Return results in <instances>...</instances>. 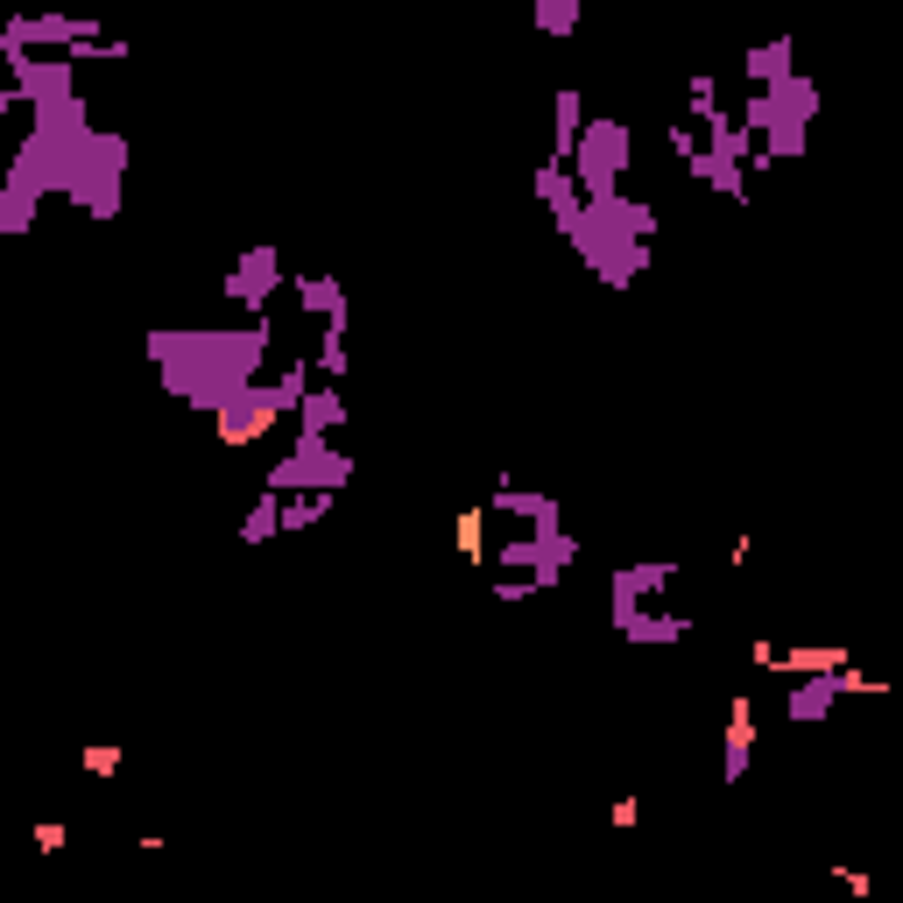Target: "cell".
<instances>
[{"mask_svg": "<svg viewBox=\"0 0 903 903\" xmlns=\"http://www.w3.org/2000/svg\"><path fill=\"white\" fill-rule=\"evenodd\" d=\"M148 353L163 360L170 396L198 402V410H234V402L255 389V360L268 353V325H247V332H156Z\"/></svg>", "mask_w": 903, "mask_h": 903, "instance_id": "6da1fadb", "label": "cell"}, {"mask_svg": "<svg viewBox=\"0 0 903 903\" xmlns=\"http://www.w3.org/2000/svg\"><path fill=\"white\" fill-rule=\"evenodd\" d=\"M628 148H636V127H628V121H614V113L586 121V142H579V156H572V177H579L586 205L622 198L614 184H622V170H628Z\"/></svg>", "mask_w": 903, "mask_h": 903, "instance_id": "7a4b0ae2", "label": "cell"}, {"mask_svg": "<svg viewBox=\"0 0 903 903\" xmlns=\"http://www.w3.org/2000/svg\"><path fill=\"white\" fill-rule=\"evenodd\" d=\"M572 558H579V536H565V530H536V536H515V544H502V565H530L523 579H536V593L558 586Z\"/></svg>", "mask_w": 903, "mask_h": 903, "instance_id": "3957f363", "label": "cell"}, {"mask_svg": "<svg viewBox=\"0 0 903 903\" xmlns=\"http://www.w3.org/2000/svg\"><path fill=\"white\" fill-rule=\"evenodd\" d=\"M664 579H670V565H622V572H614V628H622V636H636V628L649 622V614H657V607H643L649 601V593H664Z\"/></svg>", "mask_w": 903, "mask_h": 903, "instance_id": "277c9868", "label": "cell"}, {"mask_svg": "<svg viewBox=\"0 0 903 903\" xmlns=\"http://www.w3.org/2000/svg\"><path fill=\"white\" fill-rule=\"evenodd\" d=\"M536 191H544V205H551V226H558L565 240H579L586 234V191H579V177L551 156L544 170H536Z\"/></svg>", "mask_w": 903, "mask_h": 903, "instance_id": "5b68a950", "label": "cell"}, {"mask_svg": "<svg viewBox=\"0 0 903 903\" xmlns=\"http://www.w3.org/2000/svg\"><path fill=\"white\" fill-rule=\"evenodd\" d=\"M276 283H283V255H276V247H247V255L226 268V297H234V304H255V311L268 304Z\"/></svg>", "mask_w": 903, "mask_h": 903, "instance_id": "8992f818", "label": "cell"}, {"mask_svg": "<svg viewBox=\"0 0 903 903\" xmlns=\"http://www.w3.org/2000/svg\"><path fill=\"white\" fill-rule=\"evenodd\" d=\"M748 762H756V699L735 691V706H727V741H720V777H727V791L748 777Z\"/></svg>", "mask_w": 903, "mask_h": 903, "instance_id": "52a82bcc", "label": "cell"}, {"mask_svg": "<svg viewBox=\"0 0 903 903\" xmlns=\"http://www.w3.org/2000/svg\"><path fill=\"white\" fill-rule=\"evenodd\" d=\"M777 670L783 678H833V670H848V649L840 643H791V649H777Z\"/></svg>", "mask_w": 903, "mask_h": 903, "instance_id": "ba28073f", "label": "cell"}, {"mask_svg": "<svg viewBox=\"0 0 903 903\" xmlns=\"http://www.w3.org/2000/svg\"><path fill=\"white\" fill-rule=\"evenodd\" d=\"M551 113H558V121H551V156L572 163V156H579V142H586V92L565 85L558 100H551Z\"/></svg>", "mask_w": 903, "mask_h": 903, "instance_id": "9c48e42d", "label": "cell"}, {"mask_svg": "<svg viewBox=\"0 0 903 903\" xmlns=\"http://www.w3.org/2000/svg\"><path fill=\"white\" fill-rule=\"evenodd\" d=\"M488 509L494 515H523V523H536V530H558V502H551V494H530V488H509V473L494 480Z\"/></svg>", "mask_w": 903, "mask_h": 903, "instance_id": "30bf717a", "label": "cell"}, {"mask_svg": "<svg viewBox=\"0 0 903 903\" xmlns=\"http://www.w3.org/2000/svg\"><path fill=\"white\" fill-rule=\"evenodd\" d=\"M339 424H346V396L339 389H311L304 396V438H311V445H332Z\"/></svg>", "mask_w": 903, "mask_h": 903, "instance_id": "8fae6325", "label": "cell"}, {"mask_svg": "<svg viewBox=\"0 0 903 903\" xmlns=\"http://www.w3.org/2000/svg\"><path fill=\"white\" fill-rule=\"evenodd\" d=\"M685 106H691V121H699L706 134H714V127H727V113H720V79H714V71H691Z\"/></svg>", "mask_w": 903, "mask_h": 903, "instance_id": "7c38bea8", "label": "cell"}, {"mask_svg": "<svg viewBox=\"0 0 903 903\" xmlns=\"http://www.w3.org/2000/svg\"><path fill=\"white\" fill-rule=\"evenodd\" d=\"M346 368H353V360H346V318H332L318 332V374H325V389H339Z\"/></svg>", "mask_w": 903, "mask_h": 903, "instance_id": "4fadbf2b", "label": "cell"}, {"mask_svg": "<svg viewBox=\"0 0 903 903\" xmlns=\"http://www.w3.org/2000/svg\"><path fill=\"white\" fill-rule=\"evenodd\" d=\"M297 297H304V311H318L325 325L346 318V290H339L332 276H304V283H297Z\"/></svg>", "mask_w": 903, "mask_h": 903, "instance_id": "5bb4252c", "label": "cell"}, {"mask_svg": "<svg viewBox=\"0 0 903 903\" xmlns=\"http://www.w3.org/2000/svg\"><path fill=\"white\" fill-rule=\"evenodd\" d=\"M452 544H459V558H488V509H459L452 515Z\"/></svg>", "mask_w": 903, "mask_h": 903, "instance_id": "9a60e30c", "label": "cell"}, {"mask_svg": "<svg viewBox=\"0 0 903 903\" xmlns=\"http://www.w3.org/2000/svg\"><path fill=\"white\" fill-rule=\"evenodd\" d=\"M79 762H85V777H121L127 770V748L121 741H85Z\"/></svg>", "mask_w": 903, "mask_h": 903, "instance_id": "2e32d148", "label": "cell"}, {"mask_svg": "<svg viewBox=\"0 0 903 903\" xmlns=\"http://www.w3.org/2000/svg\"><path fill=\"white\" fill-rule=\"evenodd\" d=\"M276 523H283V494L261 488V502H255V515L240 523V536H247V544H268V536H276Z\"/></svg>", "mask_w": 903, "mask_h": 903, "instance_id": "e0dca14e", "label": "cell"}, {"mask_svg": "<svg viewBox=\"0 0 903 903\" xmlns=\"http://www.w3.org/2000/svg\"><path fill=\"white\" fill-rule=\"evenodd\" d=\"M536 29L544 35H572L579 29V0H536Z\"/></svg>", "mask_w": 903, "mask_h": 903, "instance_id": "ac0fdd59", "label": "cell"}, {"mask_svg": "<svg viewBox=\"0 0 903 903\" xmlns=\"http://www.w3.org/2000/svg\"><path fill=\"white\" fill-rule=\"evenodd\" d=\"M325 509H332V494H297V502L283 509V530H304V523H318Z\"/></svg>", "mask_w": 903, "mask_h": 903, "instance_id": "d6986e66", "label": "cell"}, {"mask_svg": "<svg viewBox=\"0 0 903 903\" xmlns=\"http://www.w3.org/2000/svg\"><path fill=\"white\" fill-rule=\"evenodd\" d=\"M664 142H670V156H678L685 170H691V163H699V156H706V148H699V134H691L685 121H670V134H664Z\"/></svg>", "mask_w": 903, "mask_h": 903, "instance_id": "ffe728a7", "label": "cell"}, {"mask_svg": "<svg viewBox=\"0 0 903 903\" xmlns=\"http://www.w3.org/2000/svg\"><path fill=\"white\" fill-rule=\"evenodd\" d=\"M71 848V825L64 819H43V825H35V854H64Z\"/></svg>", "mask_w": 903, "mask_h": 903, "instance_id": "44dd1931", "label": "cell"}, {"mask_svg": "<svg viewBox=\"0 0 903 903\" xmlns=\"http://www.w3.org/2000/svg\"><path fill=\"white\" fill-rule=\"evenodd\" d=\"M833 882H848V896H861V903L875 896V875L869 869H848V861H833Z\"/></svg>", "mask_w": 903, "mask_h": 903, "instance_id": "7402d4cb", "label": "cell"}, {"mask_svg": "<svg viewBox=\"0 0 903 903\" xmlns=\"http://www.w3.org/2000/svg\"><path fill=\"white\" fill-rule=\"evenodd\" d=\"M607 825H622V833H628V825H643V798H614L607 804Z\"/></svg>", "mask_w": 903, "mask_h": 903, "instance_id": "603a6c76", "label": "cell"}, {"mask_svg": "<svg viewBox=\"0 0 903 903\" xmlns=\"http://www.w3.org/2000/svg\"><path fill=\"white\" fill-rule=\"evenodd\" d=\"M748 664H756V670H777V643L756 636V643H748Z\"/></svg>", "mask_w": 903, "mask_h": 903, "instance_id": "cb8c5ba5", "label": "cell"}, {"mask_svg": "<svg viewBox=\"0 0 903 903\" xmlns=\"http://www.w3.org/2000/svg\"><path fill=\"white\" fill-rule=\"evenodd\" d=\"M896 798H903V777H896Z\"/></svg>", "mask_w": 903, "mask_h": 903, "instance_id": "d4e9b609", "label": "cell"}]
</instances>
